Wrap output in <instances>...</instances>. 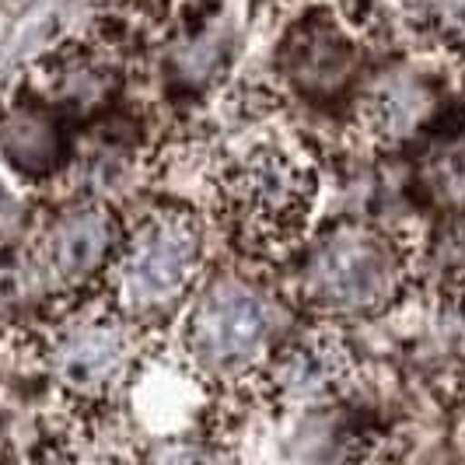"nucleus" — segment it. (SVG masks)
<instances>
[{
  "instance_id": "obj_1",
  "label": "nucleus",
  "mask_w": 465,
  "mask_h": 465,
  "mask_svg": "<svg viewBox=\"0 0 465 465\" xmlns=\"http://www.w3.org/2000/svg\"><path fill=\"white\" fill-rule=\"evenodd\" d=\"M319 189L315 151L273 119L245 143L217 151L210 168L217 221L238 256L259 266H287L308 242Z\"/></svg>"
},
{
  "instance_id": "obj_2",
  "label": "nucleus",
  "mask_w": 465,
  "mask_h": 465,
  "mask_svg": "<svg viewBox=\"0 0 465 465\" xmlns=\"http://www.w3.org/2000/svg\"><path fill=\"white\" fill-rule=\"evenodd\" d=\"M417 249L371 221H332L287 262V298L315 322H364L406 294Z\"/></svg>"
},
{
  "instance_id": "obj_3",
  "label": "nucleus",
  "mask_w": 465,
  "mask_h": 465,
  "mask_svg": "<svg viewBox=\"0 0 465 465\" xmlns=\"http://www.w3.org/2000/svg\"><path fill=\"white\" fill-rule=\"evenodd\" d=\"M207 224L186 200H151L123 217V238L102 280V298L154 329L183 312L207 277Z\"/></svg>"
},
{
  "instance_id": "obj_4",
  "label": "nucleus",
  "mask_w": 465,
  "mask_h": 465,
  "mask_svg": "<svg viewBox=\"0 0 465 465\" xmlns=\"http://www.w3.org/2000/svg\"><path fill=\"white\" fill-rule=\"evenodd\" d=\"M287 304L252 270H213L183 308L175 343L221 389H242L291 329Z\"/></svg>"
},
{
  "instance_id": "obj_5",
  "label": "nucleus",
  "mask_w": 465,
  "mask_h": 465,
  "mask_svg": "<svg viewBox=\"0 0 465 465\" xmlns=\"http://www.w3.org/2000/svg\"><path fill=\"white\" fill-rule=\"evenodd\" d=\"M151 329L92 294L56 312V322L35 336V371L74 417L105 410L137 368Z\"/></svg>"
},
{
  "instance_id": "obj_6",
  "label": "nucleus",
  "mask_w": 465,
  "mask_h": 465,
  "mask_svg": "<svg viewBox=\"0 0 465 465\" xmlns=\"http://www.w3.org/2000/svg\"><path fill=\"white\" fill-rule=\"evenodd\" d=\"M374 64V53L353 32L340 4H329L287 15L270 49L266 74L287 109L298 105L312 113H336L347 126Z\"/></svg>"
},
{
  "instance_id": "obj_7",
  "label": "nucleus",
  "mask_w": 465,
  "mask_h": 465,
  "mask_svg": "<svg viewBox=\"0 0 465 465\" xmlns=\"http://www.w3.org/2000/svg\"><path fill=\"white\" fill-rule=\"evenodd\" d=\"M123 238V213L116 203L92 196H67L49 213H39L25 245V277L53 312L84 302L102 291Z\"/></svg>"
},
{
  "instance_id": "obj_8",
  "label": "nucleus",
  "mask_w": 465,
  "mask_h": 465,
  "mask_svg": "<svg viewBox=\"0 0 465 465\" xmlns=\"http://www.w3.org/2000/svg\"><path fill=\"white\" fill-rule=\"evenodd\" d=\"M357 381V361L343 332L332 322H315L298 332H287L270 361L242 389L277 417H312L347 402Z\"/></svg>"
},
{
  "instance_id": "obj_9",
  "label": "nucleus",
  "mask_w": 465,
  "mask_h": 465,
  "mask_svg": "<svg viewBox=\"0 0 465 465\" xmlns=\"http://www.w3.org/2000/svg\"><path fill=\"white\" fill-rule=\"evenodd\" d=\"M84 134L81 119L25 77L0 98V162L25 186L64 183Z\"/></svg>"
},
{
  "instance_id": "obj_10",
  "label": "nucleus",
  "mask_w": 465,
  "mask_h": 465,
  "mask_svg": "<svg viewBox=\"0 0 465 465\" xmlns=\"http://www.w3.org/2000/svg\"><path fill=\"white\" fill-rule=\"evenodd\" d=\"M130 465H238L232 444L210 434L186 438H162V441L137 444Z\"/></svg>"
},
{
  "instance_id": "obj_11",
  "label": "nucleus",
  "mask_w": 465,
  "mask_h": 465,
  "mask_svg": "<svg viewBox=\"0 0 465 465\" xmlns=\"http://www.w3.org/2000/svg\"><path fill=\"white\" fill-rule=\"evenodd\" d=\"M35 221H39V210L28 200H22L18 193L0 186V256L15 252V249L25 252L28 238L35 232Z\"/></svg>"
},
{
  "instance_id": "obj_12",
  "label": "nucleus",
  "mask_w": 465,
  "mask_h": 465,
  "mask_svg": "<svg viewBox=\"0 0 465 465\" xmlns=\"http://www.w3.org/2000/svg\"><path fill=\"white\" fill-rule=\"evenodd\" d=\"M368 465H399V462H368Z\"/></svg>"
}]
</instances>
